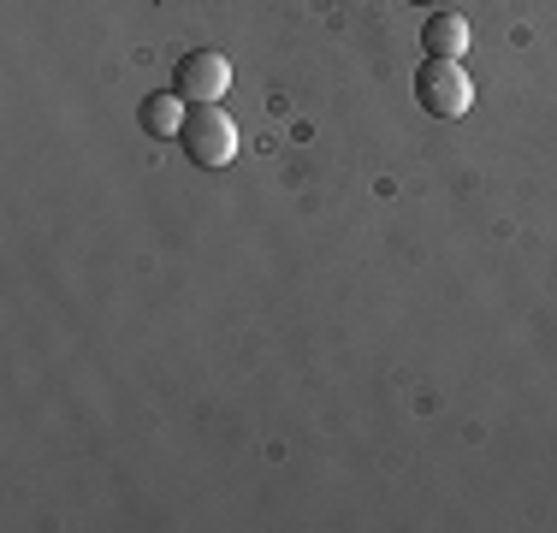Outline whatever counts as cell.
I'll use <instances>...</instances> for the list:
<instances>
[{
  "mask_svg": "<svg viewBox=\"0 0 557 533\" xmlns=\"http://www.w3.org/2000/svg\"><path fill=\"white\" fill-rule=\"evenodd\" d=\"M416 101H421V113H433V119H462L474 107V84H469V72H462V60H428L416 72Z\"/></svg>",
  "mask_w": 557,
  "mask_h": 533,
  "instance_id": "obj_1",
  "label": "cell"
},
{
  "mask_svg": "<svg viewBox=\"0 0 557 533\" xmlns=\"http://www.w3.org/2000/svg\"><path fill=\"white\" fill-rule=\"evenodd\" d=\"M421 48H428V60H462L469 53V18L462 12H433L421 24Z\"/></svg>",
  "mask_w": 557,
  "mask_h": 533,
  "instance_id": "obj_4",
  "label": "cell"
},
{
  "mask_svg": "<svg viewBox=\"0 0 557 533\" xmlns=\"http://www.w3.org/2000/svg\"><path fill=\"white\" fill-rule=\"evenodd\" d=\"M178 142H184V154H190V166H225V160L237 154V125H232V113H220V101L214 107H196L190 119H184V131H178Z\"/></svg>",
  "mask_w": 557,
  "mask_h": 533,
  "instance_id": "obj_2",
  "label": "cell"
},
{
  "mask_svg": "<svg viewBox=\"0 0 557 533\" xmlns=\"http://www.w3.org/2000/svg\"><path fill=\"white\" fill-rule=\"evenodd\" d=\"M137 119H143V131H149V137H178L190 113H184V96H178V89H166V96H143Z\"/></svg>",
  "mask_w": 557,
  "mask_h": 533,
  "instance_id": "obj_5",
  "label": "cell"
},
{
  "mask_svg": "<svg viewBox=\"0 0 557 533\" xmlns=\"http://www.w3.org/2000/svg\"><path fill=\"white\" fill-rule=\"evenodd\" d=\"M172 89H178L190 107H214L225 89H232V65H225V53H214V48H196V53H184V60H178Z\"/></svg>",
  "mask_w": 557,
  "mask_h": 533,
  "instance_id": "obj_3",
  "label": "cell"
}]
</instances>
